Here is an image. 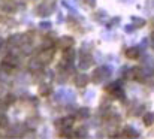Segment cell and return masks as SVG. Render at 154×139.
<instances>
[{
    "label": "cell",
    "mask_w": 154,
    "mask_h": 139,
    "mask_svg": "<svg viewBox=\"0 0 154 139\" xmlns=\"http://www.w3.org/2000/svg\"><path fill=\"white\" fill-rule=\"evenodd\" d=\"M111 75V67H106V66H102V67H97L94 72H93V76H91V81L94 84H100L103 79H106L108 76Z\"/></svg>",
    "instance_id": "1"
},
{
    "label": "cell",
    "mask_w": 154,
    "mask_h": 139,
    "mask_svg": "<svg viewBox=\"0 0 154 139\" xmlns=\"http://www.w3.org/2000/svg\"><path fill=\"white\" fill-rule=\"evenodd\" d=\"M54 49L52 48H45V49H42L39 54H38V58L44 63V64H47V63H50L52 58H54Z\"/></svg>",
    "instance_id": "2"
},
{
    "label": "cell",
    "mask_w": 154,
    "mask_h": 139,
    "mask_svg": "<svg viewBox=\"0 0 154 139\" xmlns=\"http://www.w3.org/2000/svg\"><path fill=\"white\" fill-rule=\"evenodd\" d=\"M126 78H127V79H135V81H142V79H144V72H142V69L135 67V69L127 70Z\"/></svg>",
    "instance_id": "3"
},
{
    "label": "cell",
    "mask_w": 154,
    "mask_h": 139,
    "mask_svg": "<svg viewBox=\"0 0 154 139\" xmlns=\"http://www.w3.org/2000/svg\"><path fill=\"white\" fill-rule=\"evenodd\" d=\"M88 82H90V78H88L87 73H78L75 76V85L78 88H85Z\"/></svg>",
    "instance_id": "4"
},
{
    "label": "cell",
    "mask_w": 154,
    "mask_h": 139,
    "mask_svg": "<svg viewBox=\"0 0 154 139\" xmlns=\"http://www.w3.org/2000/svg\"><path fill=\"white\" fill-rule=\"evenodd\" d=\"M73 44H75V39H73V38H70V36H61V38L58 39V42H57L58 48H61V49L72 48Z\"/></svg>",
    "instance_id": "5"
},
{
    "label": "cell",
    "mask_w": 154,
    "mask_h": 139,
    "mask_svg": "<svg viewBox=\"0 0 154 139\" xmlns=\"http://www.w3.org/2000/svg\"><path fill=\"white\" fill-rule=\"evenodd\" d=\"M91 63H93V57H91L88 52H82V54H81V63H79V67H81V69H87V67L91 66Z\"/></svg>",
    "instance_id": "6"
},
{
    "label": "cell",
    "mask_w": 154,
    "mask_h": 139,
    "mask_svg": "<svg viewBox=\"0 0 154 139\" xmlns=\"http://www.w3.org/2000/svg\"><path fill=\"white\" fill-rule=\"evenodd\" d=\"M73 124V117H66V118H61V120H57L55 121V126L61 130L64 127H72Z\"/></svg>",
    "instance_id": "7"
},
{
    "label": "cell",
    "mask_w": 154,
    "mask_h": 139,
    "mask_svg": "<svg viewBox=\"0 0 154 139\" xmlns=\"http://www.w3.org/2000/svg\"><path fill=\"white\" fill-rule=\"evenodd\" d=\"M29 69L35 73V72H42V69H44V63L39 60V58H35V60H32L30 63H29Z\"/></svg>",
    "instance_id": "8"
},
{
    "label": "cell",
    "mask_w": 154,
    "mask_h": 139,
    "mask_svg": "<svg viewBox=\"0 0 154 139\" xmlns=\"http://www.w3.org/2000/svg\"><path fill=\"white\" fill-rule=\"evenodd\" d=\"M8 44L9 46H21L23 45V35H12L8 38Z\"/></svg>",
    "instance_id": "9"
},
{
    "label": "cell",
    "mask_w": 154,
    "mask_h": 139,
    "mask_svg": "<svg viewBox=\"0 0 154 139\" xmlns=\"http://www.w3.org/2000/svg\"><path fill=\"white\" fill-rule=\"evenodd\" d=\"M139 54H141V51H139V48H136V46H132V48H127V49H126V57H127L129 60H136V58L139 57Z\"/></svg>",
    "instance_id": "10"
},
{
    "label": "cell",
    "mask_w": 154,
    "mask_h": 139,
    "mask_svg": "<svg viewBox=\"0 0 154 139\" xmlns=\"http://www.w3.org/2000/svg\"><path fill=\"white\" fill-rule=\"evenodd\" d=\"M0 70L9 75V73H14V70H15V66H14V64H11L9 61L3 60V61L0 63Z\"/></svg>",
    "instance_id": "11"
},
{
    "label": "cell",
    "mask_w": 154,
    "mask_h": 139,
    "mask_svg": "<svg viewBox=\"0 0 154 139\" xmlns=\"http://www.w3.org/2000/svg\"><path fill=\"white\" fill-rule=\"evenodd\" d=\"M75 58V51L72 48H67V49H63V60H66L67 63H72Z\"/></svg>",
    "instance_id": "12"
},
{
    "label": "cell",
    "mask_w": 154,
    "mask_h": 139,
    "mask_svg": "<svg viewBox=\"0 0 154 139\" xmlns=\"http://www.w3.org/2000/svg\"><path fill=\"white\" fill-rule=\"evenodd\" d=\"M38 93H39V96H50V93H51V85L50 84H41L39 87H38Z\"/></svg>",
    "instance_id": "13"
},
{
    "label": "cell",
    "mask_w": 154,
    "mask_h": 139,
    "mask_svg": "<svg viewBox=\"0 0 154 139\" xmlns=\"http://www.w3.org/2000/svg\"><path fill=\"white\" fill-rule=\"evenodd\" d=\"M121 136H123V138H138L139 135H138V132H136V130H133L132 127H126V129L123 130Z\"/></svg>",
    "instance_id": "14"
},
{
    "label": "cell",
    "mask_w": 154,
    "mask_h": 139,
    "mask_svg": "<svg viewBox=\"0 0 154 139\" xmlns=\"http://www.w3.org/2000/svg\"><path fill=\"white\" fill-rule=\"evenodd\" d=\"M60 136L61 138H72V136H76V132H73L72 127H64L60 130Z\"/></svg>",
    "instance_id": "15"
},
{
    "label": "cell",
    "mask_w": 154,
    "mask_h": 139,
    "mask_svg": "<svg viewBox=\"0 0 154 139\" xmlns=\"http://www.w3.org/2000/svg\"><path fill=\"white\" fill-rule=\"evenodd\" d=\"M142 120H144V124H145L147 127L153 126V123H154V114H151V112H145V114H144V117H142Z\"/></svg>",
    "instance_id": "16"
},
{
    "label": "cell",
    "mask_w": 154,
    "mask_h": 139,
    "mask_svg": "<svg viewBox=\"0 0 154 139\" xmlns=\"http://www.w3.org/2000/svg\"><path fill=\"white\" fill-rule=\"evenodd\" d=\"M76 117L78 118H87V117H90V109L88 108H81V109H78V112H76Z\"/></svg>",
    "instance_id": "17"
},
{
    "label": "cell",
    "mask_w": 154,
    "mask_h": 139,
    "mask_svg": "<svg viewBox=\"0 0 154 139\" xmlns=\"http://www.w3.org/2000/svg\"><path fill=\"white\" fill-rule=\"evenodd\" d=\"M3 102H5V105H12V103L17 102V97L14 94H6L5 99H3Z\"/></svg>",
    "instance_id": "18"
},
{
    "label": "cell",
    "mask_w": 154,
    "mask_h": 139,
    "mask_svg": "<svg viewBox=\"0 0 154 139\" xmlns=\"http://www.w3.org/2000/svg\"><path fill=\"white\" fill-rule=\"evenodd\" d=\"M118 85H120L118 82H112V84H108V85L105 87V91H108V93H111V94H112V93H114L115 90H117V88H118Z\"/></svg>",
    "instance_id": "19"
},
{
    "label": "cell",
    "mask_w": 154,
    "mask_h": 139,
    "mask_svg": "<svg viewBox=\"0 0 154 139\" xmlns=\"http://www.w3.org/2000/svg\"><path fill=\"white\" fill-rule=\"evenodd\" d=\"M112 94H114V96H115V97H117L118 100H124V99H126V97H124V93H123V90H121L120 87H118V88H117L115 91L112 93Z\"/></svg>",
    "instance_id": "20"
},
{
    "label": "cell",
    "mask_w": 154,
    "mask_h": 139,
    "mask_svg": "<svg viewBox=\"0 0 154 139\" xmlns=\"http://www.w3.org/2000/svg\"><path fill=\"white\" fill-rule=\"evenodd\" d=\"M52 45H54L52 39H48V38H45V39H44V42H42V49H45V48H52Z\"/></svg>",
    "instance_id": "21"
},
{
    "label": "cell",
    "mask_w": 154,
    "mask_h": 139,
    "mask_svg": "<svg viewBox=\"0 0 154 139\" xmlns=\"http://www.w3.org/2000/svg\"><path fill=\"white\" fill-rule=\"evenodd\" d=\"M8 123H9V121H8V117H6L5 114H2V111H0V126H2V127H6Z\"/></svg>",
    "instance_id": "22"
},
{
    "label": "cell",
    "mask_w": 154,
    "mask_h": 139,
    "mask_svg": "<svg viewBox=\"0 0 154 139\" xmlns=\"http://www.w3.org/2000/svg\"><path fill=\"white\" fill-rule=\"evenodd\" d=\"M132 21H133V26H135V27H142V26L145 24V21L141 20V18H132Z\"/></svg>",
    "instance_id": "23"
},
{
    "label": "cell",
    "mask_w": 154,
    "mask_h": 139,
    "mask_svg": "<svg viewBox=\"0 0 154 139\" xmlns=\"http://www.w3.org/2000/svg\"><path fill=\"white\" fill-rule=\"evenodd\" d=\"M44 79H45V82H50L54 79V75H52V72H47L45 73V76H44Z\"/></svg>",
    "instance_id": "24"
},
{
    "label": "cell",
    "mask_w": 154,
    "mask_h": 139,
    "mask_svg": "<svg viewBox=\"0 0 154 139\" xmlns=\"http://www.w3.org/2000/svg\"><path fill=\"white\" fill-rule=\"evenodd\" d=\"M39 27H41V29H50V27H51V23H48V21H42V23L39 24Z\"/></svg>",
    "instance_id": "25"
},
{
    "label": "cell",
    "mask_w": 154,
    "mask_h": 139,
    "mask_svg": "<svg viewBox=\"0 0 154 139\" xmlns=\"http://www.w3.org/2000/svg\"><path fill=\"white\" fill-rule=\"evenodd\" d=\"M96 20H99V21H102L103 18H105V11H99V14H96V17H94Z\"/></svg>",
    "instance_id": "26"
},
{
    "label": "cell",
    "mask_w": 154,
    "mask_h": 139,
    "mask_svg": "<svg viewBox=\"0 0 154 139\" xmlns=\"http://www.w3.org/2000/svg\"><path fill=\"white\" fill-rule=\"evenodd\" d=\"M76 136H79V138H85V136H87V130L81 129L79 132H76Z\"/></svg>",
    "instance_id": "27"
},
{
    "label": "cell",
    "mask_w": 154,
    "mask_h": 139,
    "mask_svg": "<svg viewBox=\"0 0 154 139\" xmlns=\"http://www.w3.org/2000/svg\"><path fill=\"white\" fill-rule=\"evenodd\" d=\"M84 3H85L88 8H94V5H96V0H84Z\"/></svg>",
    "instance_id": "28"
},
{
    "label": "cell",
    "mask_w": 154,
    "mask_h": 139,
    "mask_svg": "<svg viewBox=\"0 0 154 139\" xmlns=\"http://www.w3.org/2000/svg\"><path fill=\"white\" fill-rule=\"evenodd\" d=\"M135 29V26H126V32H132Z\"/></svg>",
    "instance_id": "29"
},
{
    "label": "cell",
    "mask_w": 154,
    "mask_h": 139,
    "mask_svg": "<svg viewBox=\"0 0 154 139\" xmlns=\"http://www.w3.org/2000/svg\"><path fill=\"white\" fill-rule=\"evenodd\" d=\"M151 36H153V38H154V30H153V32H151Z\"/></svg>",
    "instance_id": "30"
}]
</instances>
